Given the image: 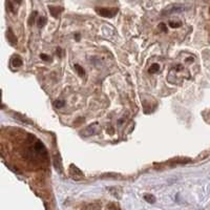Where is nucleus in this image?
<instances>
[{
  "label": "nucleus",
  "mask_w": 210,
  "mask_h": 210,
  "mask_svg": "<svg viewBox=\"0 0 210 210\" xmlns=\"http://www.w3.org/2000/svg\"><path fill=\"white\" fill-rule=\"evenodd\" d=\"M75 70L77 71V73H78V75L80 76V77H84L85 76V71H84L83 67H82L81 65L75 64Z\"/></svg>",
  "instance_id": "nucleus-10"
},
{
  "label": "nucleus",
  "mask_w": 210,
  "mask_h": 210,
  "mask_svg": "<svg viewBox=\"0 0 210 210\" xmlns=\"http://www.w3.org/2000/svg\"><path fill=\"white\" fill-rule=\"evenodd\" d=\"M12 65L14 67H20L22 65V59L19 57V56H14L12 59Z\"/></svg>",
  "instance_id": "nucleus-7"
},
{
  "label": "nucleus",
  "mask_w": 210,
  "mask_h": 210,
  "mask_svg": "<svg viewBox=\"0 0 210 210\" xmlns=\"http://www.w3.org/2000/svg\"><path fill=\"white\" fill-rule=\"evenodd\" d=\"M144 199L146 202H148V203H150V204H153L156 202V198L152 195H145Z\"/></svg>",
  "instance_id": "nucleus-11"
},
{
  "label": "nucleus",
  "mask_w": 210,
  "mask_h": 210,
  "mask_svg": "<svg viewBox=\"0 0 210 210\" xmlns=\"http://www.w3.org/2000/svg\"><path fill=\"white\" fill-rule=\"evenodd\" d=\"M160 28H161L163 31H166V28H165V24H164V23H161V24H160Z\"/></svg>",
  "instance_id": "nucleus-16"
},
{
  "label": "nucleus",
  "mask_w": 210,
  "mask_h": 210,
  "mask_svg": "<svg viewBox=\"0 0 210 210\" xmlns=\"http://www.w3.org/2000/svg\"><path fill=\"white\" fill-rule=\"evenodd\" d=\"M49 13L50 15L53 16L54 18H58L60 15V13L62 12L63 9L62 7H58V6H52V5H49Z\"/></svg>",
  "instance_id": "nucleus-4"
},
{
  "label": "nucleus",
  "mask_w": 210,
  "mask_h": 210,
  "mask_svg": "<svg viewBox=\"0 0 210 210\" xmlns=\"http://www.w3.org/2000/svg\"><path fill=\"white\" fill-rule=\"evenodd\" d=\"M160 70H161L160 64H158V63H153V64L149 67L148 71H149L150 74H156V73H158V71H160Z\"/></svg>",
  "instance_id": "nucleus-8"
},
{
  "label": "nucleus",
  "mask_w": 210,
  "mask_h": 210,
  "mask_svg": "<svg viewBox=\"0 0 210 210\" xmlns=\"http://www.w3.org/2000/svg\"><path fill=\"white\" fill-rule=\"evenodd\" d=\"M40 57H41V59L44 60V61H49V57L47 55H45V54H41Z\"/></svg>",
  "instance_id": "nucleus-15"
},
{
  "label": "nucleus",
  "mask_w": 210,
  "mask_h": 210,
  "mask_svg": "<svg viewBox=\"0 0 210 210\" xmlns=\"http://www.w3.org/2000/svg\"><path fill=\"white\" fill-rule=\"evenodd\" d=\"M46 17H44V16H39L38 20H37V24H38L39 28H43V26L46 24Z\"/></svg>",
  "instance_id": "nucleus-9"
},
{
  "label": "nucleus",
  "mask_w": 210,
  "mask_h": 210,
  "mask_svg": "<svg viewBox=\"0 0 210 210\" xmlns=\"http://www.w3.org/2000/svg\"><path fill=\"white\" fill-rule=\"evenodd\" d=\"M15 1H16V2H18V3H20V2H21V0H15Z\"/></svg>",
  "instance_id": "nucleus-17"
},
{
  "label": "nucleus",
  "mask_w": 210,
  "mask_h": 210,
  "mask_svg": "<svg viewBox=\"0 0 210 210\" xmlns=\"http://www.w3.org/2000/svg\"><path fill=\"white\" fill-rule=\"evenodd\" d=\"M65 104V102L64 101H61V100H57V101H55V103H54V106L56 108H61V107H63Z\"/></svg>",
  "instance_id": "nucleus-12"
},
{
  "label": "nucleus",
  "mask_w": 210,
  "mask_h": 210,
  "mask_svg": "<svg viewBox=\"0 0 210 210\" xmlns=\"http://www.w3.org/2000/svg\"><path fill=\"white\" fill-rule=\"evenodd\" d=\"M169 25L171 26L172 28H180L181 25H182V23L180 22V21H169Z\"/></svg>",
  "instance_id": "nucleus-13"
},
{
  "label": "nucleus",
  "mask_w": 210,
  "mask_h": 210,
  "mask_svg": "<svg viewBox=\"0 0 210 210\" xmlns=\"http://www.w3.org/2000/svg\"><path fill=\"white\" fill-rule=\"evenodd\" d=\"M6 37H7V39H9V42H10V44H11V45L15 46V45L17 44V38H16L15 34L13 33V31L11 30V28H9V30H7Z\"/></svg>",
  "instance_id": "nucleus-5"
},
{
  "label": "nucleus",
  "mask_w": 210,
  "mask_h": 210,
  "mask_svg": "<svg viewBox=\"0 0 210 210\" xmlns=\"http://www.w3.org/2000/svg\"><path fill=\"white\" fill-rule=\"evenodd\" d=\"M185 67L181 64L174 65V67L170 71L167 80L172 84H180L183 81V79L185 78Z\"/></svg>",
  "instance_id": "nucleus-1"
},
{
  "label": "nucleus",
  "mask_w": 210,
  "mask_h": 210,
  "mask_svg": "<svg viewBox=\"0 0 210 210\" xmlns=\"http://www.w3.org/2000/svg\"><path fill=\"white\" fill-rule=\"evenodd\" d=\"M184 6H182V5H172L171 7H167L166 10V13H168V14H171V13H180L182 12V11H184Z\"/></svg>",
  "instance_id": "nucleus-6"
},
{
  "label": "nucleus",
  "mask_w": 210,
  "mask_h": 210,
  "mask_svg": "<svg viewBox=\"0 0 210 210\" xmlns=\"http://www.w3.org/2000/svg\"><path fill=\"white\" fill-rule=\"evenodd\" d=\"M96 13L104 18H113L115 17L116 14L118 13V9H117V7H113V9H108V7H96Z\"/></svg>",
  "instance_id": "nucleus-2"
},
{
  "label": "nucleus",
  "mask_w": 210,
  "mask_h": 210,
  "mask_svg": "<svg viewBox=\"0 0 210 210\" xmlns=\"http://www.w3.org/2000/svg\"><path fill=\"white\" fill-rule=\"evenodd\" d=\"M37 15V12H34L33 14H32V16H31V18H30V21H28V24H33V21L35 20V16Z\"/></svg>",
  "instance_id": "nucleus-14"
},
{
  "label": "nucleus",
  "mask_w": 210,
  "mask_h": 210,
  "mask_svg": "<svg viewBox=\"0 0 210 210\" xmlns=\"http://www.w3.org/2000/svg\"><path fill=\"white\" fill-rule=\"evenodd\" d=\"M99 130H100L99 124L95 123V124H92V125H89L88 127H87V128L83 131V134H84V135H92L98 134Z\"/></svg>",
  "instance_id": "nucleus-3"
}]
</instances>
